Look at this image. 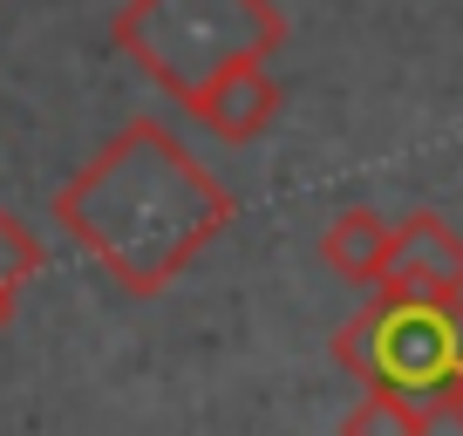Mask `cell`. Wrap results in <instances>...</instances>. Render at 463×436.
<instances>
[{
  "instance_id": "1",
  "label": "cell",
  "mask_w": 463,
  "mask_h": 436,
  "mask_svg": "<svg viewBox=\"0 0 463 436\" xmlns=\"http://www.w3.org/2000/svg\"><path fill=\"white\" fill-rule=\"evenodd\" d=\"M232 191L157 117H137L55 191V225L123 293H164L232 225Z\"/></svg>"
},
{
  "instance_id": "7",
  "label": "cell",
  "mask_w": 463,
  "mask_h": 436,
  "mask_svg": "<svg viewBox=\"0 0 463 436\" xmlns=\"http://www.w3.org/2000/svg\"><path fill=\"white\" fill-rule=\"evenodd\" d=\"M430 409H416L395 389H362V403L341 416V436H430Z\"/></svg>"
},
{
  "instance_id": "3",
  "label": "cell",
  "mask_w": 463,
  "mask_h": 436,
  "mask_svg": "<svg viewBox=\"0 0 463 436\" xmlns=\"http://www.w3.org/2000/svg\"><path fill=\"white\" fill-rule=\"evenodd\" d=\"M334 362L362 389H395L430 416H463V307L375 293L334 327Z\"/></svg>"
},
{
  "instance_id": "6",
  "label": "cell",
  "mask_w": 463,
  "mask_h": 436,
  "mask_svg": "<svg viewBox=\"0 0 463 436\" xmlns=\"http://www.w3.org/2000/svg\"><path fill=\"white\" fill-rule=\"evenodd\" d=\"M389 252H395V225L382 212H341L320 232V266H327L334 280H347V287H382V273H389Z\"/></svg>"
},
{
  "instance_id": "10",
  "label": "cell",
  "mask_w": 463,
  "mask_h": 436,
  "mask_svg": "<svg viewBox=\"0 0 463 436\" xmlns=\"http://www.w3.org/2000/svg\"><path fill=\"white\" fill-rule=\"evenodd\" d=\"M457 430H463V416H457Z\"/></svg>"
},
{
  "instance_id": "5",
  "label": "cell",
  "mask_w": 463,
  "mask_h": 436,
  "mask_svg": "<svg viewBox=\"0 0 463 436\" xmlns=\"http://www.w3.org/2000/svg\"><path fill=\"white\" fill-rule=\"evenodd\" d=\"M184 109H191V123H204V130L218 137V144H260V137L273 130V117H279V82H273L266 62H246V69L218 75L204 96H191Z\"/></svg>"
},
{
  "instance_id": "4",
  "label": "cell",
  "mask_w": 463,
  "mask_h": 436,
  "mask_svg": "<svg viewBox=\"0 0 463 436\" xmlns=\"http://www.w3.org/2000/svg\"><path fill=\"white\" fill-rule=\"evenodd\" d=\"M375 293L463 307V239H457V225L436 218V212L395 218V252H389V273H382Z\"/></svg>"
},
{
  "instance_id": "2",
  "label": "cell",
  "mask_w": 463,
  "mask_h": 436,
  "mask_svg": "<svg viewBox=\"0 0 463 436\" xmlns=\"http://www.w3.org/2000/svg\"><path fill=\"white\" fill-rule=\"evenodd\" d=\"M109 42L184 109L218 75L266 62L287 42V21L273 0H123Z\"/></svg>"
},
{
  "instance_id": "9",
  "label": "cell",
  "mask_w": 463,
  "mask_h": 436,
  "mask_svg": "<svg viewBox=\"0 0 463 436\" xmlns=\"http://www.w3.org/2000/svg\"><path fill=\"white\" fill-rule=\"evenodd\" d=\"M7 320H14V293H0V335H7Z\"/></svg>"
},
{
  "instance_id": "8",
  "label": "cell",
  "mask_w": 463,
  "mask_h": 436,
  "mask_svg": "<svg viewBox=\"0 0 463 436\" xmlns=\"http://www.w3.org/2000/svg\"><path fill=\"white\" fill-rule=\"evenodd\" d=\"M34 273H42V239L14 212H0V293H21Z\"/></svg>"
}]
</instances>
